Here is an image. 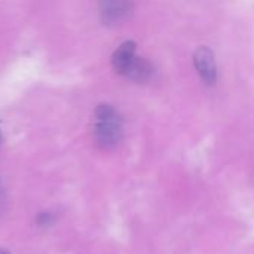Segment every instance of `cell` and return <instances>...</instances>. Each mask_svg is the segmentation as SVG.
<instances>
[{"instance_id": "cell-3", "label": "cell", "mask_w": 254, "mask_h": 254, "mask_svg": "<svg viewBox=\"0 0 254 254\" xmlns=\"http://www.w3.org/2000/svg\"><path fill=\"white\" fill-rule=\"evenodd\" d=\"M193 61H195V67H196L199 76L202 77V80L208 85H213L217 79V68H216V61H214L213 52L208 48L201 46L195 52Z\"/></svg>"}, {"instance_id": "cell-6", "label": "cell", "mask_w": 254, "mask_h": 254, "mask_svg": "<svg viewBox=\"0 0 254 254\" xmlns=\"http://www.w3.org/2000/svg\"><path fill=\"white\" fill-rule=\"evenodd\" d=\"M0 254H10V253H7L6 250H1V249H0Z\"/></svg>"}, {"instance_id": "cell-1", "label": "cell", "mask_w": 254, "mask_h": 254, "mask_svg": "<svg viewBox=\"0 0 254 254\" xmlns=\"http://www.w3.org/2000/svg\"><path fill=\"white\" fill-rule=\"evenodd\" d=\"M122 137V121L119 113L109 104H101L95 110L94 138L104 149L115 147Z\"/></svg>"}, {"instance_id": "cell-4", "label": "cell", "mask_w": 254, "mask_h": 254, "mask_svg": "<svg viewBox=\"0 0 254 254\" xmlns=\"http://www.w3.org/2000/svg\"><path fill=\"white\" fill-rule=\"evenodd\" d=\"M137 54H135V43L134 42H124L113 54L112 57V64L113 68L119 73V74H125L128 67L132 64V61L135 60Z\"/></svg>"}, {"instance_id": "cell-5", "label": "cell", "mask_w": 254, "mask_h": 254, "mask_svg": "<svg viewBox=\"0 0 254 254\" xmlns=\"http://www.w3.org/2000/svg\"><path fill=\"white\" fill-rule=\"evenodd\" d=\"M124 76H127L128 79H131L134 82H138V83L149 82L150 77L153 76V65L147 60L135 57V60L128 67V70H127V73Z\"/></svg>"}, {"instance_id": "cell-2", "label": "cell", "mask_w": 254, "mask_h": 254, "mask_svg": "<svg viewBox=\"0 0 254 254\" xmlns=\"http://www.w3.org/2000/svg\"><path fill=\"white\" fill-rule=\"evenodd\" d=\"M101 18L106 24H118L131 12V0H100Z\"/></svg>"}]
</instances>
